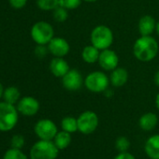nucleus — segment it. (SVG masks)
<instances>
[{
	"instance_id": "obj_1",
	"label": "nucleus",
	"mask_w": 159,
	"mask_h": 159,
	"mask_svg": "<svg viewBox=\"0 0 159 159\" xmlns=\"http://www.w3.org/2000/svg\"><path fill=\"white\" fill-rule=\"evenodd\" d=\"M159 51L158 42L152 36H140L133 45V54L140 62H151Z\"/></svg>"
},
{
	"instance_id": "obj_2",
	"label": "nucleus",
	"mask_w": 159,
	"mask_h": 159,
	"mask_svg": "<svg viewBox=\"0 0 159 159\" xmlns=\"http://www.w3.org/2000/svg\"><path fill=\"white\" fill-rule=\"evenodd\" d=\"M19 121L17 107L6 101L0 102V131L8 132L12 130Z\"/></svg>"
},
{
	"instance_id": "obj_3",
	"label": "nucleus",
	"mask_w": 159,
	"mask_h": 159,
	"mask_svg": "<svg viewBox=\"0 0 159 159\" xmlns=\"http://www.w3.org/2000/svg\"><path fill=\"white\" fill-rule=\"evenodd\" d=\"M59 153V149L54 144L53 140L39 139L30 149V159H56Z\"/></svg>"
},
{
	"instance_id": "obj_4",
	"label": "nucleus",
	"mask_w": 159,
	"mask_h": 159,
	"mask_svg": "<svg viewBox=\"0 0 159 159\" xmlns=\"http://www.w3.org/2000/svg\"><path fill=\"white\" fill-rule=\"evenodd\" d=\"M91 44L97 47L98 50L103 51L111 48L113 43L114 36L111 29L104 25H97L90 35Z\"/></svg>"
},
{
	"instance_id": "obj_5",
	"label": "nucleus",
	"mask_w": 159,
	"mask_h": 159,
	"mask_svg": "<svg viewBox=\"0 0 159 159\" xmlns=\"http://www.w3.org/2000/svg\"><path fill=\"white\" fill-rule=\"evenodd\" d=\"M110 83V78L103 71H93L86 75L84 78L85 88L95 94L104 93L108 88Z\"/></svg>"
},
{
	"instance_id": "obj_6",
	"label": "nucleus",
	"mask_w": 159,
	"mask_h": 159,
	"mask_svg": "<svg viewBox=\"0 0 159 159\" xmlns=\"http://www.w3.org/2000/svg\"><path fill=\"white\" fill-rule=\"evenodd\" d=\"M30 35L33 41L38 45H48L54 38V29L48 22L39 21L33 25Z\"/></svg>"
},
{
	"instance_id": "obj_7",
	"label": "nucleus",
	"mask_w": 159,
	"mask_h": 159,
	"mask_svg": "<svg viewBox=\"0 0 159 159\" xmlns=\"http://www.w3.org/2000/svg\"><path fill=\"white\" fill-rule=\"evenodd\" d=\"M78 131L84 135L94 133L98 127L99 119L96 112L92 111H85L82 112L77 118Z\"/></svg>"
},
{
	"instance_id": "obj_8",
	"label": "nucleus",
	"mask_w": 159,
	"mask_h": 159,
	"mask_svg": "<svg viewBox=\"0 0 159 159\" xmlns=\"http://www.w3.org/2000/svg\"><path fill=\"white\" fill-rule=\"evenodd\" d=\"M61 80L63 87L70 92L79 91L84 85V79L82 73L76 68H70Z\"/></svg>"
},
{
	"instance_id": "obj_9",
	"label": "nucleus",
	"mask_w": 159,
	"mask_h": 159,
	"mask_svg": "<svg viewBox=\"0 0 159 159\" xmlns=\"http://www.w3.org/2000/svg\"><path fill=\"white\" fill-rule=\"evenodd\" d=\"M34 131L39 139L53 140L58 132V129L53 121L50 119H41L36 123Z\"/></svg>"
},
{
	"instance_id": "obj_10",
	"label": "nucleus",
	"mask_w": 159,
	"mask_h": 159,
	"mask_svg": "<svg viewBox=\"0 0 159 159\" xmlns=\"http://www.w3.org/2000/svg\"><path fill=\"white\" fill-rule=\"evenodd\" d=\"M39 108L40 105L39 100L30 96L20 98V100L17 103V110L19 113L28 117L36 115L39 112Z\"/></svg>"
},
{
	"instance_id": "obj_11",
	"label": "nucleus",
	"mask_w": 159,
	"mask_h": 159,
	"mask_svg": "<svg viewBox=\"0 0 159 159\" xmlns=\"http://www.w3.org/2000/svg\"><path fill=\"white\" fill-rule=\"evenodd\" d=\"M98 64L103 70L111 71L117 66H119V56L115 51L111 50V48L100 51Z\"/></svg>"
},
{
	"instance_id": "obj_12",
	"label": "nucleus",
	"mask_w": 159,
	"mask_h": 159,
	"mask_svg": "<svg viewBox=\"0 0 159 159\" xmlns=\"http://www.w3.org/2000/svg\"><path fill=\"white\" fill-rule=\"evenodd\" d=\"M47 46L49 52L54 57H65L70 51V45L68 41L61 37H54Z\"/></svg>"
},
{
	"instance_id": "obj_13",
	"label": "nucleus",
	"mask_w": 159,
	"mask_h": 159,
	"mask_svg": "<svg viewBox=\"0 0 159 159\" xmlns=\"http://www.w3.org/2000/svg\"><path fill=\"white\" fill-rule=\"evenodd\" d=\"M110 83L114 87H122L124 86L129 78L128 71L122 66H117L113 70L111 71L110 75Z\"/></svg>"
},
{
	"instance_id": "obj_14",
	"label": "nucleus",
	"mask_w": 159,
	"mask_h": 159,
	"mask_svg": "<svg viewBox=\"0 0 159 159\" xmlns=\"http://www.w3.org/2000/svg\"><path fill=\"white\" fill-rule=\"evenodd\" d=\"M50 71L56 78H62L69 69L68 63L64 59V57H54L49 66Z\"/></svg>"
},
{
	"instance_id": "obj_15",
	"label": "nucleus",
	"mask_w": 159,
	"mask_h": 159,
	"mask_svg": "<svg viewBox=\"0 0 159 159\" xmlns=\"http://www.w3.org/2000/svg\"><path fill=\"white\" fill-rule=\"evenodd\" d=\"M156 22L154 18L151 15L142 16L138 24V28L140 36H152V34L155 31Z\"/></svg>"
},
{
	"instance_id": "obj_16",
	"label": "nucleus",
	"mask_w": 159,
	"mask_h": 159,
	"mask_svg": "<svg viewBox=\"0 0 159 159\" xmlns=\"http://www.w3.org/2000/svg\"><path fill=\"white\" fill-rule=\"evenodd\" d=\"M144 151L151 159H159V135L151 136L145 142Z\"/></svg>"
},
{
	"instance_id": "obj_17",
	"label": "nucleus",
	"mask_w": 159,
	"mask_h": 159,
	"mask_svg": "<svg viewBox=\"0 0 159 159\" xmlns=\"http://www.w3.org/2000/svg\"><path fill=\"white\" fill-rule=\"evenodd\" d=\"M157 124H158V117L153 112H147L143 114L139 120V127L144 131H151L154 129Z\"/></svg>"
},
{
	"instance_id": "obj_18",
	"label": "nucleus",
	"mask_w": 159,
	"mask_h": 159,
	"mask_svg": "<svg viewBox=\"0 0 159 159\" xmlns=\"http://www.w3.org/2000/svg\"><path fill=\"white\" fill-rule=\"evenodd\" d=\"M100 50L94 45H87L82 51V59L87 64H95L98 61Z\"/></svg>"
},
{
	"instance_id": "obj_19",
	"label": "nucleus",
	"mask_w": 159,
	"mask_h": 159,
	"mask_svg": "<svg viewBox=\"0 0 159 159\" xmlns=\"http://www.w3.org/2000/svg\"><path fill=\"white\" fill-rule=\"evenodd\" d=\"M53 142L56 147L60 150L66 149L71 143V134L66 131H58L53 139Z\"/></svg>"
},
{
	"instance_id": "obj_20",
	"label": "nucleus",
	"mask_w": 159,
	"mask_h": 159,
	"mask_svg": "<svg viewBox=\"0 0 159 159\" xmlns=\"http://www.w3.org/2000/svg\"><path fill=\"white\" fill-rule=\"evenodd\" d=\"M20 97H21L20 90L15 86H10L4 90V94H3L4 101L10 104L14 105L18 103V101L20 100Z\"/></svg>"
},
{
	"instance_id": "obj_21",
	"label": "nucleus",
	"mask_w": 159,
	"mask_h": 159,
	"mask_svg": "<svg viewBox=\"0 0 159 159\" xmlns=\"http://www.w3.org/2000/svg\"><path fill=\"white\" fill-rule=\"evenodd\" d=\"M61 127L62 130L72 134L78 131V121L73 116H66L61 121Z\"/></svg>"
},
{
	"instance_id": "obj_22",
	"label": "nucleus",
	"mask_w": 159,
	"mask_h": 159,
	"mask_svg": "<svg viewBox=\"0 0 159 159\" xmlns=\"http://www.w3.org/2000/svg\"><path fill=\"white\" fill-rule=\"evenodd\" d=\"M36 3L41 11H50L59 6V0H36Z\"/></svg>"
},
{
	"instance_id": "obj_23",
	"label": "nucleus",
	"mask_w": 159,
	"mask_h": 159,
	"mask_svg": "<svg viewBox=\"0 0 159 159\" xmlns=\"http://www.w3.org/2000/svg\"><path fill=\"white\" fill-rule=\"evenodd\" d=\"M52 18L57 23H64L68 18V11L59 5L52 11Z\"/></svg>"
},
{
	"instance_id": "obj_24",
	"label": "nucleus",
	"mask_w": 159,
	"mask_h": 159,
	"mask_svg": "<svg viewBox=\"0 0 159 159\" xmlns=\"http://www.w3.org/2000/svg\"><path fill=\"white\" fill-rule=\"evenodd\" d=\"M3 159H29V158L21 149L11 148L4 153Z\"/></svg>"
},
{
	"instance_id": "obj_25",
	"label": "nucleus",
	"mask_w": 159,
	"mask_h": 159,
	"mask_svg": "<svg viewBox=\"0 0 159 159\" xmlns=\"http://www.w3.org/2000/svg\"><path fill=\"white\" fill-rule=\"evenodd\" d=\"M115 147L119 152H127L130 147V141L126 137H119L115 141Z\"/></svg>"
},
{
	"instance_id": "obj_26",
	"label": "nucleus",
	"mask_w": 159,
	"mask_h": 159,
	"mask_svg": "<svg viewBox=\"0 0 159 159\" xmlns=\"http://www.w3.org/2000/svg\"><path fill=\"white\" fill-rule=\"evenodd\" d=\"M83 0H59V5L67 11H73L81 6Z\"/></svg>"
},
{
	"instance_id": "obj_27",
	"label": "nucleus",
	"mask_w": 159,
	"mask_h": 159,
	"mask_svg": "<svg viewBox=\"0 0 159 159\" xmlns=\"http://www.w3.org/2000/svg\"><path fill=\"white\" fill-rule=\"evenodd\" d=\"M25 139L23 135L20 134H16L14 136H12L11 139V148H15V149H21L25 146Z\"/></svg>"
},
{
	"instance_id": "obj_28",
	"label": "nucleus",
	"mask_w": 159,
	"mask_h": 159,
	"mask_svg": "<svg viewBox=\"0 0 159 159\" xmlns=\"http://www.w3.org/2000/svg\"><path fill=\"white\" fill-rule=\"evenodd\" d=\"M35 54L39 57V58H43L47 55L49 50H48V46L46 45H38L35 48Z\"/></svg>"
},
{
	"instance_id": "obj_29",
	"label": "nucleus",
	"mask_w": 159,
	"mask_h": 159,
	"mask_svg": "<svg viewBox=\"0 0 159 159\" xmlns=\"http://www.w3.org/2000/svg\"><path fill=\"white\" fill-rule=\"evenodd\" d=\"M28 0H9V3L11 8L15 10H21L27 4Z\"/></svg>"
},
{
	"instance_id": "obj_30",
	"label": "nucleus",
	"mask_w": 159,
	"mask_h": 159,
	"mask_svg": "<svg viewBox=\"0 0 159 159\" xmlns=\"http://www.w3.org/2000/svg\"><path fill=\"white\" fill-rule=\"evenodd\" d=\"M114 159H136V157L128 152H119Z\"/></svg>"
},
{
	"instance_id": "obj_31",
	"label": "nucleus",
	"mask_w": 159,
	"mask_h": 159,
	"mask_svg": "<svg viewBox=\"0 0 159 159\" xmlns=\"http://www.w3.org/2000/svg\"><path fill=\"white\" fill-rule=\"evenodd\" d=\"M154 84L157 87H159V70H157L154 74V78H153Z\"/></svg>"
},
{
	"instance_id": "obj_32",
	"label": "nucleus",
	"mask_w": 159,
	"mask_h": 159,
	"mask_svg": "<svg viewBox=\"0 0 159 159\" xmlns=\"http://www.w3.org/2000/svg\"><path fill=\"white\" fill-rule=\"evenodd\" d=\"M3 94H4V87H3L2 84L0 83V99L3 98Z\"/></svg>"
},
{
	"instance_id": "obj_33",
	"label": "nucleus",
	"mask_w": 159,
	"mask_h": 159,
	"mask_svg": "<svg viewBox=\"0 0 159 159\" xmlns=\"http://www.w3.org/2000/svg\"><path fill=\"white\" fill-rule=\"evenodd\" d=\"M155 106H156V108L159 110V93L156 95V97H155Z\"/></svg>"
},
{
	"instance_id": "obj_34",
	"label": "nucleus",
	"mask_w": 159,
	"mask_h": 159,
	"mask_svg": "<svg viewBox=\"0 0 159 159\" xmlns=\"http://www.w3.org/2000/svg\"><path fill=\"white\" fill-rule=\"evenodd\" d=\"M155 31H156V34L158 35L159 37V21L156 22V27H155Z\"/></svg>"
},
{
	"instance_id": "obj_35",
	"label": "nucleus",
	"mask_w": 159,
	"mask_h": 159,
	"mask_svg": "<svg viewBox=\"0 0 159 159\" xmlns=\"http://www.w3.org/2000/svg\"><path fill=\"white\" fill-rule=\"evenodd\" d=\"M83 1H84L86 3H95V2L98 1V0H83Z\"/></svg>"
}]
</instances>
